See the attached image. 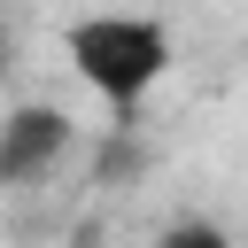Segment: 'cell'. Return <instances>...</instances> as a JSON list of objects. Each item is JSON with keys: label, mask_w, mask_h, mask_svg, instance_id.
<instances>
[{"label": "cell", "mask_w": 248, "mask_h": 248, "mask_svg": "<svg viewBox=\"0 0 248 248\" xmlns=\"http://www.w3.org/2000/svg\"><path fill=\"white\" fill-rule=\"evenodd\" d=\"M62 54H70V70H78L116 116H132L140 93L170 70V31H163L155 16H85V23L62 31Z\"/></svg>", "instance_id": "obj_1"}, {"label": "cell", "mask_w": 248, "mask_h": 248, "mask_svg": "<svg viewBox=\"0 0 248 248\" xmlns=\"http://www.w3.org/2000/svg\"><path fill=\"white\" fill-rule=\"evenodd\" d=\"M62 147H70V116H62V108H46V101L16 108V116L0 124V186L46 178V170L62 163Z\"/></svg>", "instance_id": "obj_2"}, {"label": "cell", "mask_w": 248, "mask_h": 248, "mask_svg": "<svg viewBox=\"0 0 248 248\" xmlns=\"http://www.w3.org/2000/svg\"><path fill=\"white\" fill-rule=\"evenodd\" d=\"M155 248H232V240H225L217 225H202V217H186V225H170V232H163Z\"/></svg>", "instance_id": "obj_3"}, {"label": "cell", "mask_w": 248, "mask_h": 248, "mask_svg": "<svg viewBox=\"0 0 248 248\" xmlns=\"http://www.w3.org/2000/svg\"><path fill=\"white\" fill-rule=\"evenodd\" d=\"M0 78H8V23H0Z\"/></svg>", "instance_id": "obj_4"}]
</instances>
